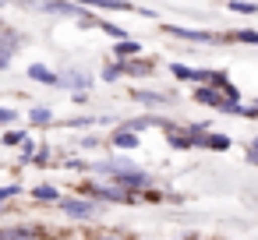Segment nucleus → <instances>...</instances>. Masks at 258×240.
Instances as JSON below:
<instances>
[{
  "instance_id": "nucleus-9",
  "label": "nucleus",
  "mask_w": 258,
  "mask_h": 240,
  "mask_svg": "<svg viewBox=\"0 0 258 240\" xmlns=\"http://www.w3.org/2000/svg\"><path fill=\"white\" fill-rule=\"evenodd\" d=\"M205 145H212V148H226V145H230V141H226V138H219V134H212V138H209V141H205Z\"/></svg>"
},
{
  "instance_id": "nucleus-1",
  "label": "nucleus",
  "mask_w": 258,
  "mask_h": 240,
  "mask_svg": "<svg viewBox=\"0 0 258 240\" xmlns=\"http://www.w3.org/2000/svg\"><path fill=\"white\" fill-rule=\"evenodd\" d=\"M96 194H99V198H113V201H124V198H127L120 184H99V187H96Z\"/></svg>"
},
{
  "instance_id": "nucleus-2",
  "label": "nucleus",
  "mask_w": 258,
  "mask_h": 240,
  "mask_svg": "<svg viewBox=\"0 0 258 240\" xmlns=\"http://www.w3.org/2000/svg\"><path fill=\"white\" fill-rule=\"evenodd\" d=\"M64 212H68V215H78V219H85V215H92L96 208H92L89 201H64Z\"/></svg>"
},
{
  "instance_id": "nucleus-11",
  "label": "nucleus",
  "mask_w": 258,
  "mask_h": 240,
  "mask_svg": "<svg viewBox=\"0 0 258 240\" xmlns=\"http://www.w3.org/2000/svg\"><path fill=\"white\" fill-rule=\"evenodd\" d=\"M11 194H18V187H0V201H8Z\"/></svg>"
},
{
  "instance_id": "nucleus-13",
  "label": "nucleus",
  "mask_w": 258,
  "mask_h": 240,
  "mask_svg": "<svg viewBox=\"0 0 258 240\" xmlns=\"http://www.w3.org/2000/svg\"><path fill=\"white\" fill-rule=\"evenodd\" d=\"M251 159L258 163V141H251Z\"/></svg>"
},
{
  "instance_id": "nucleus-5",
  "label": "nucleus",
  "mask_w": 258,
  "mask_h": 240,
  "mask_svg": "<svg viewBox=\"0 0 258 240\" xmlns=\"http://www.w3.org/2000/svg\"><path fill=\"white\" fill-rule=\"evenodd\" d=\"M113 141H117L120 148H135V145H138V138H135V131H120V134H117Z\"/></svg>"
},
{
  "instance_id": "nucleus-8",
  "label": "nucleus",
  "mask_w": 258,
  "mask_h": 240,
  "mask_svg": "<svg viewBox=\"0 0 258 240\" xmlns=\"http://www.w3.org/2000/svg\"><path fill=\"white\" fill-rule=\"evenodd\" d=\"M32 120H36V124H46V120H50V113L39 106V110H32Z\"/></svg>"
},
{
  "instance_id": "nucleus-6",
  "label": "nucleus",
  "mask_w": 258,
  "mask_h": 240,
  "mask_svg": "<svg viewBox=\"0 0 258 240\" xmlns=\"http://www.w3.org/2000/svg\"><path fill=\"white\" fill-rule=\"evenodd\" d=\"M36 198H39V201H53V198H57V191H53L50 184H43V187H36Z\"/></svg>"
},
{
  "instance_id": "nucleus-4",
  "label": "nucleus",
  "mask_w": 258,
  "mask_h": 240,
  "mask_svg": "<svg viewBox=\"0 0 258 240\" xmlns=\"http://www.w3.org/2000/svg\"><path fill=\"white\" fill-rule=\"evenodd\" d=\"M0 240H32V229H4Z\"/></svg>"
},
{
  "instance_id": "nucleus-7",
  "label": "nucleus",
  "mask_w": 258,
  "mask_h": 240,
  "mask_svg": "<svg viewBox=\"0 0 258 240\" xmlns=\"http://www.w3.org/2000/svg\"><path fill=\"white\" fill-rule=\"evenodd\" d=\"M138 53V43H120L117 46V57H135Z\"/></svg>"
},
{
  "instance_id": "nucleus-3",
  "label": "nucleus",
  "mask_w": 258,
  "mask_h": 240,
  "mask_svg": "<svg viewBox=\"0 0 258 240\" xmlns=\"http://www.w3.org/2000/svg\"><path fill=\"white\" fill-rule=\"evenodd\" d=\"M29 74H32V78H39V82H46V85H60V82H57V74H50V71H46L43 64H36V67H32Z\"/></svg>"
},
{
  "instance_id": "nucleus-12",
  "label": "nucleus",
  "mask_w": 258,
  "mask_h": 240,
  "mask_svg": "<svg viewBox=\"0 0 258 240\" xmlns=\"http://www.w3.org/2000/svg\"><path fill=\"white\" fill-rule=\"evenodd\" d=\"M8 120H15V113L11 110H0V124H8Z\"/></svg>"
},
{
  "instance_id": "nucleus-10",
  "label": "nucleus",
  "mask_w": 258,
  "mask_h": 240,
  "mask_svg": "<svg viewBox=\"0 0 258 240\" xmlns=\"http://www.w3.org/2000/svg\"><path fill=\"white\" fill-rule=\"evenodd\" d=\"M233 11H240V15H254V4H233Z\"/></svg>"
}]
</instances>
